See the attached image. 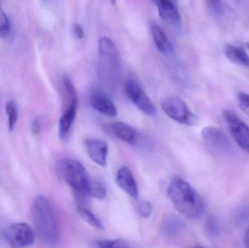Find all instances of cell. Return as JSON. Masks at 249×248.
<instances>
[{"label":"cell","mask_w":249,"mask_h":248,"mask_svg":"<svg viewBox=\"0 0 249 248\" xmlns=\"http://www.w3.org/2000/svg\"><path fill=\"white\" fill-rule=\"evenodd\" d=\"M168 198L176 209L190 218H197L205 211V202L197 191L181 178L172 181L167 191Z\"/></svg>","instance_id":"1"},{"label":"cell","mask_w":249,"mask_h":248,"mask_svg":"<svg viewBox=\"0 0 249 248\" xmlns=\"http://www.w3.org/2000/svg\"><path fill=\"white\" fill-rule=\"evenodd\" d=\"M32 214L43 243L51 247L56 246L60 239L59 223L51 201L44 196L36 197L32 205Z\"/></svg>","instance_id":"2"},{"label":"cell","mask_w":249,"mask_h":248,"mask_svg":"<svg viewBox=\"0 0 249 248\" xmlns=\"http://www.w3.org/2000/svg\"><path fill=\"white\" fill-rule=\"evenodd\" d=\"M58 170L64 182L74 191L78 199V204H85L89 197L92 181L84 166L72 159H63L58 165Z\"/></svg>","instance_id":"3"},{"label":"cell","mask_w":249,"mask_h":248,"mask_svg":"<svg viewBox=\"0 0 249 248\" xmlns=\"http://www.w3.org/2000/svg\"><path fill=\"white\" fill-rule=\"evenodd\" d=\"M161 108L168 117L178 123L194 126L198 121L197 116L189 109L187 103L179 98H165L161 103Z\"/></svg>","instance_id":"4"},{"label":"cell","mask_w":249,"mask_h":248,"mask_svg":"<svg viewBox=\"0 0 249 248\" xmlns=\"http://www.w3.org/2000/svg\"><path fill=\"white\" fill-rule=\"evenodd\" d=\"M3 238L9 248H25L33 244L35 232L27 224L16 223L4 230Z\"/></svg>","instance_id":"5"},{"label":"cell","mask_w":249,"mask_h":248,"mask_svg":"<svg viewBox=\"0 0 249 248\" xmlns=\"http://www.w3.org/2000/svg\"><path fill=\"white\" fill-rule=\"evenodd\" d=\"M64 86L67 95H68L70 103H69V106L67 110L61 116L59 125H58V133H59L60 138L62 140H65L68 138L70 130H71L73 122L75 119L77 106H78L77 90L71 80H67L64 81Z\"/></svg>","instance_id":"6"},{"label":"cell","mask_w":249,"mask_h":248,"mask_svg":"<svg viewBox=\"0 0 249 248\" xmlns=\"http://www.w3.org/2000/svg\"><path fill=\"white\" fill-rule=\"evenodd\" d=\"M224 118L230 133L240 148L249 154V126L235 112H224Z\"/></svg>","instance_id":"7"},{"label":"cell","mask_w":249,"mask_h":248,"mask_svg":"<svg viewBox=\"0 0 249 248\" xmlns=\"http://www.w3.org/2000/svg\"><path fill=\"white\" fill-rule=\"evenodd\" d=\"M124 90L130 100L146 115L155 116L157 109L140 84L133 80H126Z\"/></svg>","instance_id":"8"},{"label":"cell","mask_w":249,"mask_h":248,"mask_svg":"<svg viewBox=\"0 0 249 248\" xmlns=\"http://www.w3.org/2000/svg\"><path fill=\"white\" fill-rule=\"evenodd\" d=\"M203 141L212 148L222 151H229L231 147L225 132L217 127L207 126L201 131Z\"/></svg>","instance_id":"9"},{"label":"cell","mask_w":249,"mask_h":248,"mask_svg":"<svg viewBox=\"0 0 249 248\" xmlns=\"http://www.w3.org/2000/svg\"><path fill=\"white\" fill-rule=\"evenodd\" d=\"M160 18L171 26H181V16L175 3L169 0H158L155 1Z\"/></svg>","instance_id":"10"},{"label":"cell","mask_w":249,"mask_h":248,"mask_svg":"<svg viewBox=\"0 0 249 248\" xmlns=\"http://www.w3.org/2000/svg\"><path fill=\"white\" fill-rule=\"evenodd\" d=\"M86 150L89 157L101 167H106L107 163L109 146L102 139H88L86 141Z\"/></svg>","instance_id":"11"},{"label":"cell","mask_w":249,"mask_h":248,"mask_svg":"<svg viewBox=\"0 0 249 248\" xmlns=\"http://www.w3.org/2000/svg\"><path fill=\"white\" fill-rule=\"evenodd\" d=\"M89 103L95 110L102 115L115 116L118 115L116 106L110 98L101 92H94L89 97Z\"/></svg>","instance_id":"12"},{"label":"cell","mask_w":249,"mask_h":248,"mask_svg":"<svg viewBox=\"0 0 249 248\" xmlns=\"http://www.w3.org/2000/svg\"><path fill=\"white\" fill-rule=\"evenodd\" d=\"M116 182L119 187L127 195L133 199H137L139 196L137 183L129 168L123 167L118 170L116 175Z\"/></svg>","instance_id":"13"},{"label":"cell","mask_w":249,"mask_h":248,"mask_svg":"<svg viewBox=\"0 0 249 248\" xmlns=\"http://www.w3.org/2000/svg\"><path fill=\"white\" fill-rule=\"evenodd\" d=\"M108 132L112 134L115 138L127 143V144H136L137 141V132L132 127L124 122H118L108 125Z\"/></svg>","instance_id":"14"},{"label":"cell","mask_w":249,"mask_h":248,"mask_svg":"<svg viewBox=\"0 0 249 248\" xmlns=\"http://www.w3.org/2000/svg\"><path fill=\"white\" fill-rule=\"evenodd\" d=\"M99 52L101 58L112 65L119 63V52L112 39L108 37L100 38L99 41Z\"/></svg>","instance_id":"15"},{"label":"cell","mask_w":249,"mask_h":248,"mask_svg":"<svg viewBox=\"0 0 249 248\" xmlns=\"http://www.w3.org/2000/svg\"><path fill=\"white\" fill-rule=\"evenodd\" d=\"M161 228L165 235L176 236L185 230L186 224L181 218L175 215L167 214L162 219Z\"/></svg>","instance_id":"16"},{"label":"cell","mask_w":249,"mask_h":248,"mask_svg":"<svg viewBox=\"0 0 249 248\" xmlns=\"http://www.w3.org/2000/svg\"><path fill=\"white\" fill-rule=\"evenodd\" d=\"M224 53L234 64L249 68V55L243 48L226 44L224 47Z\"/></svg>","instance_id":"17"},{"label":"cell","mask_w":249,"mask_h":248,"mask_svg":"<svg viewBox=\"0 0 249 248\" xmlns=\"http://www.w3.org/2000/svg\"><path fill=\"white\" fill-rule=\"evenodd\" d=\"M151 33H152V39L155 42L156 48L160 52L162 53L169 52L171 50V42L168 40L166 34L164 33L162 29L157 24L152 25L151 27Z\"/></svg>","instance_id":"18"},{"label":"cell","mask_w":249,"mask_h":248,"mask_svg":"<svg viewBox=\"0 0 249 248\" xmlns=\"http://www.w3.org/2000/svg\"><path fill=\"white\" fill-rule=\"evenodd\" d=\"M77 211L80 218L89 225L92 226L97 230H104L103 224L101 222L100 220L86 206L85 204H77Z\"/></svg>","instance_id":"19"},{"label":"cell","mask_w":249,"mask_h":248,"mask_svg":"<svg viewBox=\"0 0 249 248\" xmlns=\"http://www.w3.org/2000/svg\"><path fill=\"white\" fill-rule=\"evenodd\" d=\"M5 111L7 115L9 131L13 132L17 125L18 119V111L16 101L13 100L7 101L5 105Z\"/></svg>","instance_id":"20"},{"label":"cell","mask_w":249,"mask_h":248,"mask_svg":"<svg viewBox=\"0 0 249 248\" xmlns=\"http://www.w3.org/2000/svg\"><path fill=\"white\" fill-rule=\"evenodd\" d=\"M106 196L107 189L105 184L97 181H92L89 190V197H93L98 199H103Z\"/></svg>","instance_id":"21"},{"label":"cell","mask_w":249,"mask_h":248,"mask_svg":"<svg viewBox=\"0 0 249 248\" xmlns=\"http://www.w3.org/2000/svg\"><path fill=\"white\" fill-rule=\"evenodd\" d=\"M96 246L97 248H130L127 242L121 239L99 240Z\"/></svg>","instance_id":"22"},{"label":"cell","mask_w":249,"mask_h":248,"mask_svg":"<svg viewBox=\"0 0 249 248\" xmlns=\"http://www.w3.org/2000/svg\"><path fill=\"white\" fill-rule=\"evenodd\" d=\"M206 3L209 10L213 16L220 17L226 14L227 7L223 1H208Z\"/></svg>","instance_id":"23"},{"label":"cell","mask_w":249,"mask_h":248,"mask_svg":"<svg viewBox=\"0 0 249 248\" xmlns=\"http://www.w3.org/2000/svg\"><path fill=\"white\" fill-rule=\"evenodd\" d=\"M10 25L8 17L0 6V38L7 37L10 33Z\"/></svg>","instance_id":"24"},{"label":"cell","mask_w":249,"mask_h":248,"mask_svg":"<svg viewBox=\"0 0 249 248\" xmlns=\"http://www.w3.org/2000/svg\"><path fill=\"white\" fill-rule=\"evenodd\" d=\"M206 234L210 237H215L219 232V223L215 216H211L208 218L206 223Z\"/></svg>","instance_id":"25"},{"label":"cell","mask_w":249,"mask_h":248,"mask_svg":"<svg viewBox=\"0 0 249 248\" xmlns=\"http://www.w3.org/2000/svg\"><path fill=\"white\" fill-rule=\"evenodd\" d=\"M237 101L240 109L249 116V93L245 92L237 93Z\"/></svg>","instance_id":"26"},{"label":"cell","mask_w":249,"mask_h":248,"mask_svg":"<svg viewBox=\"0 0 249 248\" xmlns=\"http://www.w3.org/2000/svg\"><path fill=\"white\" fill-rule=\"evenodd\" d=\"M138 211L143 218H149L152 213V204L148 201H142L138 204Z\"/></svg>","instance_id":"27"},{"label":"cell","mask_w":249,"mask_h":248,"mask_svg":"<svg viewBox=\"0 0 249 248\" xmlns=\"http://www.w3.org/2000/svg\"><path fill=\"white\" fill-rule=\"evenodd\" d=\"M31 129H32V133L34 135H38L40 132V123L38 118H35L32 120L31 124Z\"/></svg>","instance_id":"28"},{"label":"cell","mask_w":249,"mask_h":248,"mask_svg":"<svg viewBox=\"0 0 249 248\" xmlns=\"http://www.w3.org/2000/svg\"><path fill=\"white\" fill-rule=\"evenodd\" d=\"M74 35L77 36L78 39H82L84 38L85 32L83 30V26L80 24H75L74 26Z\"/></svg>","instance_id":"29"},{"label":"cell","mask_w":249,"mask_h":248,"mask_svg":"<svg viewBox=\"0 0 249 248\" xmlns=\"http://www.w3.org/2000/svg\"><path fill=\"white\" fill-rule=\"evenodd\" d=\"M245 244L246 247L249 248V227L248 230H247V233H246Z\"/></svg>","instance_id":"30"},{"label":"cell","mask_w":249,"mask_h":248,"mask_svg":"<svg viewBox=\"0 0 249 248\" xmlns=\"http://www.w3.org/2000/svg\"><path fill=\"white\" fill-rule=\"evenodd\" d=\"M246 46H247V48L249 50V42L246 44Z\"/></svg>","instance_id":"31"},{"label":"cell","mask_w":249,"mask_h":248,"mask_svg":"<svg viewBox=\"0 0 249 248\" xmlns=\"http://www.w3.org/2000/svg\"><path fill=\"white\" fill-rule=\"evenodd\" d=\"M193 248H204L201 247V246H196V247H195Z\"/></svg>","instance_id":"32"}]
</instances>
